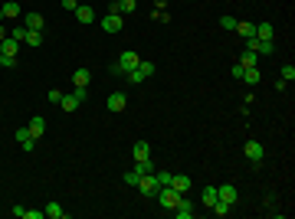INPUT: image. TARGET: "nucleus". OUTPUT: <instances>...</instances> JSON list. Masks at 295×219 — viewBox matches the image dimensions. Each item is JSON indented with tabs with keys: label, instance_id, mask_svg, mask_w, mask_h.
<instances>
[{
	"label": "nucleus",
	"instance_id": "1",
	"mask_svg": "<svg viewBox=\"0 0 295 219\" xmlns=\"http://www.w3.org/2000/svg\"><path fill=\"white\" fill-rule=\"evenodd\" d=\"M138 63H141V56L128 49V53H122V56H118V63L112 66V75H122V78H125V75H128V72L135 69V66H138Z\"/></svg>",
	"mask_w": 295,
	"mask_h": 219
},
{
	"label": "nucleus",
	"instance_id": "2",
	"mask_svg": "<svg viewBox=\"0 0 295 219\" xmlns=\"http://www.w3.org/2000/svg\"><path fill=\"white\" fill-rule=\"evenodd\" d=\"M151 75H154V63L141 59V63L135 66V69L128 72V75H125V82H132V85H141V82H145V78H151Z\"/></svg>",
	"mask_w": 295,
	"mask_h": 219
},
{
	"label": "nucleus",
	"instance_id": "3",
	"mask_svg": "<svg viewBox=\"0 0 295 219\" xmlns=\"http://www.w3.org/2000/svg\"><path fill=\"white\" fill-rule=\"evenodd\" d=\"M180 196H184V193H177V190H174L171 183H167V187H161V190H157V196H154V200H157V206H164V210H174V206L180 203Z\"/></svg>",
	"mask_w": 295,
	"mask_h": 219
},
{
	"label": "nucleus",
	"instance_id": "4",
	"mask_svg": "<svg viewBox=\"0 0 295 219\" xmlns=\"http://www.w3.org/2000/svg\"><path fill=\"white\" fill-rule=\"evenodd\" d=\"M135 190H138L141 196H148V200H154V196H157V190H161V183L154 180V173H145V177L138 180V187H135Z\"/></svg>",
	"mask_w": 295,
	"mask_h": 219
},
{
	"label": "nucleus",
	"instance_id": "5",
	"mask_svg": "<svg viewBox=\"0 0 295 219\" xmlns=\"http://www.w3.org/2000/svg\"><path fill=\"white\" fill-rule=\"evenodd\" d=\"M82 102H86V88H76L72 95H62L59 108H62V111H76V108H79Z\"/></svg>",
	"mask_w": 295,
	"mask_h": 219
},
{
	"label": "nucleus",
	"instance_id": "6",
	"mask_svg": "<svg viewBox=\"0 0 295 219\" xmlns=\"http://www.w3.org/2000/svg\"><path fill=\"white\" fill-rule=\"evenodd\" d=\"M112 13H118V16H128V13H135L138 10V0H112Z\"/></svg>",
	"mask_w": 295,
	"mask_h": 219
},
{
	"label": "nucleus",
	"instance_id": "7",
	"mask_svg": "<svg viewBox=\"0 0 295 219\" xmlns=\"http://www.w3.org/2000/svg\"><path fill=\"white\" fill-rule=\"evenodd\" d=\"M125 105H128L125 92H112L109 98H105V108H109V111H115V115H118V111H125Z\"/></svg>",
	"mask_w": 295,
	"mask_h": 219
},
{
	"label": "nucleus",
	"instance_id": "8",
	"mask_svg": "<svg viewBox=\"0 0 295 219\" xmlns=\"http://www.w3.org/2000/svg\"><path fill=\"white\" fill-rule=\"evenodd\" d=\"M217 200H220V203L236 206V187H233V183H223V187H217Z\"/></svg>",
	"mask_w": 295,
	"mask_h": 219
},
{
	"label": "nucleus",
	"instance_id": "9",
	"mask_svg": "<svg viewBox=\"0 0 295 219\" xmlns=\"http://www.w3.org/2000/svg\"><path fill=\"white\" fill-rule=\"evenodd\" d=\"M72 13H76V20H79V23H95V10L92 7H89V3H79V7L76 10H72Z\"/></svg>",
	"mask_w": 295,
	"mask_h": 219
},
{
	"label": "nucleus",
	"instance_id": "10",
	"mask_svg": "<svg viewBox=\"0 0 295 219\" xmlns=\"http://www.w3.org/2000/svg\"><path fill=\"white\" fill-rule=\"evenodd\" d=\"M102 30H105V33H118V30H122V16L109 10V13L102 16Z\"/></svg>",
	"mask_w": 295,
	"mask_h": 219
},
{
	"label": "nucleus",
	"instance_id": "11",
	"mask_svg": "<svg viewBox=\"0 0 295 219\" xmlns=\"http://www.w3.org/2000/svg\"><path fill=\"white\" fill-rule=\"evenodd\" d=\"M26 131H30L33 134V138H36V141H39V138H43V134H46V118H30V125H26Z\"/></svg>",
	"mask_w": 295,
	"mask_h": 219
},
{
	"label": "nucleus",
	"instance_id": "12",
	"mask_svg": "<svg viewBox=\"0 0 295 219\" xmlns=\"http://www.w3.org/2000/svg\"><path fill=\"white\" fill-rule=\"evenodd\" d=\"M16 144H20V147H23L26 154H30V150L36 147V138H33V134L26 131V128H20V131H16Z\"/></svg>",
	"mask_w": 295,
	"mask_h": 219
},
{
	"label": "nucleus",
	"instance_id": "13",
	"mask_svg": "<svg viewBox=\"0 0 295 219\" xmlns=\"http://www.w3.org/2000/svg\"><path fill=\"white\" fill-rule=\"evenodd\" d=\"M243 154H246L249 160H253V164H259V160H263V144H259V141H246Z\"/></svg>",
	"mask_w": 295,
	"mask_h": 219
},
{
	"label": "nucleus",
	"instance_id": "14",
	"mask_svg": "<svg viewBox=\"0 0 295 219\" xmlns=\"http://www.w3.org/2000/svg\"><path fill=\"white\" fill-rule=\"evenodd\" d=\"M171 187L177 190V193H187V190H190V177H187V173H171Z\"/></svg>",
	"mask_w": 295,
	"mask_h": 219
},
{
	"label": "nucleus",
	"instance_id": "15",
	"mask_svg": "<svg viewBox=\"0 0 295 219\" xmlns=\"http://www.w3.org/2000/svg\"><path fill=\"white\" fill-rule=\"evenodd\" d=\"M174 216H177V219H194V206H190V203H187V200H184V196H180V203L177 206H174Z\"/></svg>",
	"mask_w": 295,
	"mask_h": 219
},
{
	"label": "nucleus",
	"instance_id": "16",
	"mask_svg": "<svg viewBox=\"0 0 295 219\" xmlns=\"http://www.w3.org/2000/svg\"><path fill=\"white\" fill-rule=\"evenodd\" d=\"M0 53L3 56H10V59H16V53H20V43H16V39H0Z\"/></svg>",
	"mask_w": 295,
	"mask_h": 219
},
{
	"label": "nucleus",
	"instance_id": "17",
	"mask_svg": "<svg viewBox=\"0 0 295 219\" xmlns=\"http://www.w3.org/2000/svg\"><path fill=\"white\" fill-rule=\"evenodd\" d=\"M0 13H3V20H16V16H20V3H16V0H7V3H0Z\"/></svg>",
	"mask_w": 295,
	"mask_h": 219
},
{
	"label": "nucleus",
	"instance_id": "18",
	"mask_svg": "<svg viewBox=\"0 0 295 219\" xmlns=\"http://www.w3.org/2000/svg\"><path fill=\"white\" fill-rule=\"evenodd\" d=\"M148 157H151V144L148 141H138L132 147V160H148Z\"/></svg>",
	"mask_w": 295,
	"mask_h": 219
},
{
	"label": "nucleus",
	"instance_id": "19",
	"mask_svg": "<svg viewBox=\"0 0 295 219\" xmlns=\"http://www.w3.org/2000/svg\"><path fill=\"white\" fill-rule=\"evenodd\" d=\"M89 82H92V72H89V69H76V72H72V85H76V88H86Z\"/></svg>",
	"mask_w": 295,
	"mask_h": 219
},
{
	"label": "nucleus",
	"instance_id": "20",
	"mask_svg": "<svg viewBox=\"0 0 295 219\" xmlns=\"http://www.w3.org/2000/svg\"><path fill=\"white\" fill-rule=\"evenodd\" d=\"M26 30H36V33H43V26H46V20H43V13H26Z\"/></svg>",
	"mask_w": 295,
	"mask_h": 219
},
{
	"label": "nucleus",
	"instance_id": "21",
	"mask_svg": "<svg viewBox=\"0 0 295 219\" xmlns=\"http://www.w3.org/2000/svg\"><path fill=\"white\" fill-rule=\"evenodd\" d=\"M236 63H240L243 69H253V66H259V56H256V53H249V49H246V53H243L240 59H236Z\"/></svg>",
	"mask_w": 295,
	"mask_h": 219
},
{
	"label": "nucleus",
	"instance_id": "22",
	"mask_svg": "<svg viewBox=\"0 0 295 219\" xmlns=\"http://www.w3.org/2000/svg\"><path fill=\"white\" fill-rule=\"evenodd\" d=\"M43 213H46V219H66V210H62L59 203H46Z\"/></svg>",
	"mask_w": 295,
	"mask_h": 219
},
{
	"label": "nucleus",
	"instance_id": "23",
	"mask_svg": "<svg viewBox=\"0 0 295 219\" xmlns=\"http://www.w3.org/2000/svg\"><path fill=\"white\" fill-rule=\"evenodd\" d=\"M272 36H276L272 23H256V39H272Z\"/></svg>",
	"mask_w": 295,
	"mask_h": 219
},
{
	"label": "nucleus",
	"instance_id": "24",
	"mask_svg": "<svg viewBox=\"0 0 295 219\" xmlns=\"http://www.w3.org/2000/svg\"><path fill=\"white\" fill-rule=\"evenodd\" d=\"M259 78H263V72H259V66H253V69L243 72V82H249V85H256Z\"/></svg>",
	"mask_w": 295,
	"mask_h": 219
},
{
	"label": "nucleus",
	"instance_id": "25",
	"mask_svg": "<svg viewBox=\"0 0 295 219\" xmlns=\"http://www.w3.org/2000/svg\"><path fill=\"white\" fill-rule=\"evenodd\" d=\"M200 200H203V206L210 210V206L217 203V187H203V196H200Z\"/></svg>",
	"mask_w": 295,
	"mask_h": 219
},
{
	"label": "nucleus",
	"instance_id": "26",
	"mask_svg": "<svg viewBox=\"0 0 295 219\" xmlns=\"http://www.w3.org/2000/svg\"><path fill=\"white\" fill-rule=\"evenodd\" d=\"M236 33H240L243 39H249V36H256V23H236Z\"/></svg>",
	"mask_w": 295,
	"mask_h": 219
},
{
	"label": "nucleus",
	"instance_id": "27",
	"mask_svg": "<svg viewBox=\"0 0 295 219\" xmlns=\"http://www.w3.org/2000/svg\"><path fill=\"white\" fill-rule=\"evenodd\" d=\"M26 46H43V33H36V30H26V39H23Z\"/></svg>",
	"mask_w": 295,
	"mask_h": 219
},
{
	"label": "nucleus",
	"instance_id": "28",
	"mask_svg": "<svg viewBox=\"0 0 295 219\" xmlns=\"http://www.w3.org/2000/svg\"><path fill=\"white\" fill-rule=\"evenodd\" d=\"M138 180H141V170H138V167H132V170L125 173V183H128V187H138Z\"/></svg>",
	"mask_w": 295,
	"mask_h": 219
},
{
	"label": "nucleus",
	"instance_id": "29",
	"mask_svg": "<svg viewBox=\"0 0 295 219\" xmlns=\"http://www.w3.org/2000/svg\"><path fill=\"white\" fill-rule=\"evenodd\" d=\"M10 39L23 43V39H26V26H13V30H10Z\"/></svg>",
	"mask_w": 295,
	"mask_h": 219
},
{
	"label": "nucleus",
	"instance_id": "30",
	"mask_svg": "<svg viewBox=\"0 0 295 219\" xmlns=\"http://www.w3.org/2000/svg\"><path fill=\"white\" fill-rule=\"evenodd\" d=\"M210 210H213V213H217V216H226V213H230V210H233V206H230V203H220V200H217V203H213V206H210Z\"/></svg>",
	"mask_w": 295,
	"mask_h": 219
},
{
	"label": "nucleus",
	"instance_id": "31",
	"mask_svg": "<svg viewBox=\"0 0 295 219\" xmlns=\"http://www.w3.org/2000/svg\"><path fill=\"white\" fill-rule=\"evenodd\" d=\"M292 78H295V66L286 63V66H282V82H292Z\"/></svg>",
	"mask_w": 295,
	"mask_h": 219
},
{
	"label": "nucleus",
	"instance_id": "32",
	"mask_svg": "<svg viewBox=\"0 0 295 219\" xmlns=\"http://www.w3.org/2000/svg\"><path fill=\"white\" fill-rule=\"evenodd\" d=\"M154 180L161 183V187H167V183H171V173H167V170H157V173H154Z\"/></svg>",
	"mask_w": 295,
	"mask_h": 219
},
{
	"label": "nucleus",
	"instance_id": "33",
	"mask_svg": "<svg viewBox=\"0 0 295 219\" xmlns=\"http://www.w3.org/2000/svg\"><path fill=\"white\" fill-rule=\"evenodd\" d=\"M46 98H49V105H59V102H62V92H59V88H49Z\"/></svg>",
	"mask_w": 295,
	"mask_h": 219
},
{
	"label": "nucleus",
	"instance_id": "34",
	"mask_svg": "<svg viewBox=\"0 0 295 219\" xmlns=\"http://www.w3.org/2000/svg\"><path fill=\"white\" fill-rule=\"evenodd\" d=\"M220 26H223V30H236V20L233 16H220Z\"/></svg>",
	"mask_w": 295,
	"mask_h": 219
},
{
	"label": "nucleus",
	"instance_id": "35",
	"mask_svg": "<svg viewBox=\"0 0 295 219\" xmlns=\"http://www.w3.org/2000/svg\"><path fill=\"white\" fill-rule=\"evenodd\" d=\"M13 66H16V59H10V56L0 53V69H13Z\"/></svg>",
	"mask_w": 295,
	"mask_h": 219
},
{
	"label": "nucleus",
	"instance_id": "36",
	"mask_svg": "<svg viewBox=\"0 0 295 219\" xmlns=\"http://www.w3.org/2000/svg\"><path fill=\"white\" fill-rule=\"evenodd\" d=\"M59 3H62L66 10H76V7H79V0H59Z\"/></svg>",
	"mask_w": 295,
	"mask_h": 219
},
{
	"label": "nucleus",
	"instance_id": "37",
	"mask_svg": "<svg viewBox=\"0 0 295 219\" xmlns=\"http://www.w3.org/2000/svg\"><path fill=\"white\" fill-rule=\"evenodd\" d=\"M243 72H246V69H243L240 63H233V78H243Z\"/></svg>",
	"mask_w": 295,
	"mask_h": 219
},
{
	"label": "nucleus",
	"instance_id": "38",
	"mask_svg": "<svg viewBox=\"0 0 295 219\" xmlns=\"http://www.w3.org/2000/svg\"><path fill=\"white\" fill-rule=\"evenodd\" d=\"M10 36V30H7V26H0V39H7Z\"/></svg>",
	"mask_w": 295,
	"mask_h": 219
}]
</instances>
